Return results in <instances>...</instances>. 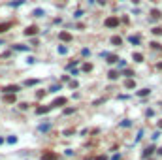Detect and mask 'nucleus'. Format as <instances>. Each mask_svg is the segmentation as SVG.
Wrapping results in <instances>:
<instances>
[{
    "instance_id": "f257e3e1",
    "label": "nucleus",
    "mask_w": 162,
    "mask_h": 160,
    "mask_svg": "<svg viewBox=\"0 0 162 160\" xmlns=\"http://www.w3.org/2000/svg\"><path fill=\"white\" fill-rule=\"evenodd\" d=\"M2 90H4V94H15L17 90H21V87L19 85H6Z\"/></svg>"
},
{
    "instance_id": "f03ea898",
    "label": "nucleus",
    "mask_w": 162,
    "mask_h": 160,
    "mask_svg": "<svg viewBox=\"0 0 162 160\" xmlns=\"http://www.w3.org/2000/svg\"><path fill=\"white\" fill-rule=\"evenodd\" d=\"M106 27H108V28H115V27H117V25H119V19L117 17H108V19H106Z\"/></svg>"
},
{
    "instance_id": "7ed1b4c3",
    "label": "nucleus",
    "mask_w": 162,
    "mask_h": 160,
    "mask_svg": "<svg viewBox=\"0 0 162 160\" xmlns=\"http://www.w3.org/2000/svg\"><path fill=\"white\" fill-rule=\"evenodd\" d=\"M64 104H66V98L60 96V98H55V100H53L49 106H51V107H59V106H64Z\"/></svg>"
},
{
    "instance_id": "20e7f679",
    "label": "nucleus",
    "mask_w": 162,
    "mask_h": 160,
    "mask_svg": "<svg viewBox=\"0 0 162 160\" xmlns=\"http://www.w3.org/2000/svg\"><path fill=\"white\" fill-rule=\"evenodd\" d=\"M42 160H59V154L57 153H43Z\"/></svg>"
},
{
    "instance_id": "39448f33",
    "label": "nucleus",
    "mask_w": 162,
    "mask_h": 160,
    "mask_svg": "<svg viewBox=\"0 0 162 160\" xmlns=\"http://www.w3.org/2000/svg\"><path fill=\"white\" fill-rule=\"evenodd\" d=\"M47 111H51V106H40V107H36V115H43V113H47Z\"/></svg>"
},
{
    "instance_id": "423d86ee",
    "label": "nucleus",
    "mask_w": 162,
    "mask_h": 160,
    "mask_svg": "<svg viewBox=\"0 0 162 160\" xmlns=\"http://www.w3.org/2000/svg\"><path fill=\"white\" fill-rule=\"evenodd\" d=\"M36 32H38V27H34V25H30V27L25 30V34H27V36H34Z\"/></svg>"
},
{
    "instance_id": "0eeeda50",
    "label": "nucleus",
    "mask_w": 162,
    "mask_h": 160,
    "mask_svg": "<svg viewBox=\"0 0 162 160\" xmlns=\"http://www.w3.org/2000/svg\"><path fill=\"white\" fill-rule=\"evenodd\" d=\"M59 38L62 40V42H70V40H72V34H70V32H60Z\"/></svg>"
},
{
    "instance_id": "6e6552de",
    "label": "nucleus",
    "mask_w": 162,
    "mask_h": 160,
    "mask_svg": "<svg viewBox=\"0 0 162 160\" xmlns=\"http://www.w3.org/2000/svg\"><path fill=\"white\" fill-rule=\"evenodd\" d=\"M12 28V23H0V34L2 32H6V30Z\"/></svg>"
},
{
    "instance_id": "1a4fd4ad",
    "label": "nucleus",
    "mask_w": 162,
    "mask_h": 160,
    "mask_svg": "<svg viewBox=\"0 0 162 160\" xmlns=\"http://www.w3.org/2000/svg\"><path fill=\"white\" fill-rule=\"evenodd\" d=\"M124 87H126V89H134V87H136V81H134V79H126V81H124Z\"/></svg>"
},
{
    "instance_id": "9d476101",
    "label": "nucleus",
    "mask_w": 162,
    "mask_h": 160,
    "mask_svg": "<svg viewBox=\"0 0 162 160\" xmlns=\"http://www.w3.org/2000/svg\"><path fill=\"white\" fill-rule=\"evenodd\" d=\"M153 151H155V147H147V149H145V153L141 154V156H143V158H149L151 154H153Z\"/></svg>"
},
{
    "instance_id": "9b49d317",
    "label": "nucleus",
    "mask_w": 162,
    "mask_h": 160,
    "mask_svg": "<svg viewBox=\"0 0 162 160\" xmlns=\"http://www.w3.org/2000/svg\"><path fill=\"white\" fill-rule=\"evenodd\" d=\"M4 100H6L8 104H13V102H15V94H4Z\"/></svg>"
},
{
    "instance_id": "f8f14e48",
    "label": "nucleus",
    "mask_w": 162,
    "mask_h": 160,
    "mask_svg": "<svg viewBox=\"0 0 162 160\" xmlns=\"http://www.w3.org/2000/svg\"><path fill=\"white\" fill-rule=\"evenodd\" d=\"M111 43H113V45H121V43H123L121 36H113V38H111Z\"/></svg>"
},
{
    "instance_id": "ddd939ff",
    "label": "nucleus",
    "mask_w": 162,
    "mask_h": 160,
    "mask_svg": "<svg viewBox=\"0 0 162 160\" xmlns=\"http://www.w3.org/2000/svg\"><path fill=\"white\" fill-rule=\"evenodd\" d=\"M81 70H83V72H90V70H93V64H90V62H85L83 66H81Z\"/></svg>"
},
{
    "instance_id": "4468645a",
    "label": "nucleus",
    "mask_w": 162,
    "mask_h": 160,
    "mask_svg": "<svg viewBox=\"0 0 162 160\" xmlns=\"http://www.w3.org/2000/svg\"><path fill=\"white\" fill-rule=\"evenodd\" d=\"M117 60H119V56H117V55H109V56H108V62H109V64L117 62Z\"/></svg>"
},
{
    "instance_id": "2eb2a0df",
    "label": "nucleus",
    "mask_w": 162,
    "mask_h": 160,
    "mask_svg": "<svg viewBox=\"0 0 162 160\" xmlns=\"http://www.w3.org/2000/svg\"><path fill=\"white\" fill-rule=\"evenodd\" d=\"M132 59L136 60V62H141V60H143V55H140V53H134V55H132Z\"/></svg>"
},
{
    "instance_id": "dca6fc26",
    "label": "nucleus",
    "mask_w": 162,
    "mask_h": 160,
    "mask_svg": "<svg viewBox=\"0 0 162 160\" xmlns=\"http://www.w3.org/2000/svg\"><path fill=\"white\" fill-rule=\"evenodd\" d=\"M160 12H158V9H153V12H151V17H153V19H160Z\"/></svg>"
},
{
    "instance_id": "f3484780",
    "label": "nucleus",
    "mask_w": 162,
    "mask_h": 160,
    "mask_svg": "<svg viewBox=\"0 0 162 160\" xmlns=\"http://www.w3.org/2000/svg\"><path fill=\"white\" fill-rule=\"evenodd\" d=\"M36 83H38V79H27V81H25V85H28V87H32Z\"/></svg>"
},
{
    "instance_id": "a211bd4d",
    "label": "nucleus",
    "mask_w": 162,
    "mask_h": 160,
    "mask_svg": "<svg viewBox=\"0 0 162 160\" xmlns=\"http://www.w3.org/2000/svg\"><path fill=\"white\" fill-rule=\"evenodd\" d=\"M13 49H15V51H28V47H27V45H15Z\"/></svg>"
},
{
    "instance_id": "6ab92c4d",
    "label": "nucleus",
    "mask_w": 162,
    "mask_h": 160,
    "mask_svg": "<svg viewBox=\"0 0 162 160\" xmlns=\"http://www.w3.org/2000/svg\"><path fill=\"white\" fill-rule=\"evenodd\" d=\"M149 94V89H141V90H138V96H147Z\"/></svg>"
},
{
    "instance_id": "aec40b11",
    "label": "nucleus",
    "mask_w": 162,
    "mask_h": 160,
    "mask_svg": "<svg viewBox=\"0 0 162 160\" xmlns=\"http://www.w3.org/2000/svg\"><path fill=\"white\" fill-rule=\"evenodd\" d=\"M149 45H151V47H153V49H162V45H160L158 42H151Z\"/></svg>"
},
{
    "instance_id": "412c9836",
    "label": "nucleus",
    "mask_w": 162,
    "mask_h": 160,
    "mask_svg": "<svg viewBox=\"0 0 162 160\" xmlns=\"http://www.w3.org/2000/svg\"><path fill=\"white\" fill-rule=\"evenodd\" d=\"M151 32H153L155 36H162V28H158V27H156V28H153V30H151Z\"/></svg>"
},
{
    "instance_id": "4be33fe9",
    "label": "nucleus",
    "mask_w": 162,
    "mask_h": 160,
    "mask_svg": "<svg viewBox=\"0 0 162 160\" xmlns=\"http://www.w3.org/2000/svg\"><path fill=\"white\" fill-rule=\"evenodd\" d=\"M108 77H109V79H117V77H119V74H117V72H109V74H108Z\"/></svg>"
},
{
    "instance_id": "5701e85b",
    "label": "nucleus",
    "mask_w": 162,
    "mask_h": 160,
    "mask_svg": "<svg viewBox=\"0 0 162 160\" xmlns=\"http://www.w3.org/2000/svg\"><path fill=\"white\" fill-rule=\"evenodd\" d=\"M74 111H75V107H68V109H64V115H72Z\"/></svg>"
},
{
    "instance_id": "b1692460",
    "label": "nucleus",
    "mask_w": 162,
    "mask_h": 160,
    "mask_svg": "<svg viewBox=\"0 0 162 160\" xmlns=\"http://www.w3.org/2000/svg\"><path fill=\"white\" fill-rule=\"evenodd\" d=\"M34 15H36V17H42V15H43V9H34Z\"/></svg>"
},
{
    "instance_id": "393cba45",
    "label": "nucleus",
    "mask_w": 162,
    "mask_h": 160,
    "mask_svg": "<svg viewBox=\"0 0 162 160\" xmlns=\"http://www.w3.org/2000/svg\"><path fill=\"white\" fill-rule=\"evenodd\" d=\"M66 51H68V49L64 47V45H60V47H59V53H60V55H64V53H66Z\"/></svg>"
},
{
    "instance_id": "a878e982",
    "label": "nucleus",
    "mask_w": 162,
    "mask_h": 160,
    "mask_svg": "<svg viewBox=\"0 0 162 160\" xmlns=\"http://www.w3.org/2000/svg\"><path fill=\"white\" fill-rule=\"evenodd\" d=\"M15 141H17V138H15V136H9L8 138V143H15Z\"/></svg>"
},
{
    "instance_id": "bb28decb",
    "label": "nucleus",
    "mask_w": 162,
    "mask_h": 160,
    "mask_svg": "<svg viewBox=\"0 0 162 160\" xmlns=\"http://www.w3.org/2000/svg\"><path fill=\"white\" fill-rule=\"evenodd\" d=\"M23 2H25V0H15V2H12V6H21Z\"/></svg>"
},
{
    "instance_id": "cd10ccee",
    "label": "nucleus",
    "mask_w": 162,
    "mask_h": 160,
    "mask_svg": "<svg viewBox=\"0 0 162 160\" xmlns=\"http://www.w3.org/2000/svg\"><path fill=\"white\" fill-rule=\"evenodd\" d=\"M130 125H132V122H130V121H123V122H121V126H126V128H128Z\"/></svg>"
},
{
    "instance_id": "c85d7f7f",
    "label": "nucleus",
    "mask_w": 162,
    "mask_h": 160,
    "mask_svg": "<svg viewBox=\"0 0 162 160\" xmlns=\"http://www.w3.org/2000/svg\"><path fill=\"white\" fill-rule=\"evenodd\" d=\"M130 42H132V43H136V45H138V43H140V40H138V38H136V36H132V38H130Z\"/></svg>"
},
{
    "instance_id": "c756f323",
    "label": "nucleus",
    "mask_w": 162,
    "mask_h": 160,
    "mask_svg": "<svg viewBox=\"0 0 162 160\" xmlns=\"http://www.w3.org/2000/svg\"><path fill=\"white\" fill-rule=\"evenodd\" d=\"M124 75L130 77V75H134V72H132V70H124Z\"/></svg>"
},
{
    "instance_id": "7c9ffc66",
    "label": "nucleus",
    "mask_w": 162,
    "mask_h": 160,
    "mask_svg": "<svg viewBox=\"0 0 162 160\" xmlns=\"http://www.w3.org/2000/svg\"><path fill=\"white\" fill-rule=\"evenodd\" d=\"M70 87H72V89H77V81H70Z\"/></svg>"
},
{
    "instance_id": "2f4dec72",
    "label": "nucleus",
    "mask_w": 162,
    "mask_h": 160,
    "mask_svg": "<svg viewBox=\"0 0 162 160\" xmlns=\"http://www.w3.org/2000/svg\"><path fill=\"white\" fill-rule=\"evenodd\" d=\"M36 96H38V98H43V96H45V90H40Z\"/></svg>"
},
{
    "instance_id": "473e14b6",
    "label": "nucleus",
    "mask_w": 162,
    "mask_h": 160,
    "mask_svg": "<svg viewBox=\"0 0 162 160\" xmlns=\"http://www.w3.org/2000/svg\"><path fill=\"white\" fill-rule=\"evenodd\" d=\"M94 160H108V158H106V156H104V154H100V156H96Z\"/></svg>"
},
{
    "instance_id": "72a5a7b5",
    "label": "nucleus",
    "mask_w": 162,
    "mask_h": 160,
    "mask_svg": "<svg viewBox=\"0 0 162 160\" xmlns=\"http://www.w3.org/2000/svg\"><path fill=\"white\" fill-rule=\"evenodd\" d=\"M111 160H121V156H119V154H115V156L111 158Z\"/></svg>"
},
{
    "instance_id": "f704fd0d",
    "label": "nucleus",
    "mask_w": 162,
    "mask_h": 160,
    "mask_svg": "<svg viewBox=\"0 0 162 160\" xmlns=\"http://www.w3.org/2000/svg\"><path fill=\"white\" fill-rule=\"evenodd\" d=\"M156 70H162V62H158V64H156Z\"/></svg>"
},
{
    "instance_id": "c9c22d12",
    "label": "nucleus",
    "mask_w": 162,
    "mask_h": 160,
    "mask_svg": "<svg viewBox=\"0 0 162 160\" xmlns=\"http://www.w3.org/2000/svg\"><path fill=\"white\" fill-rule=\"evenodd\" d=\"M156 125H158V128H162V121H158V122H156Z\"/></svg>"
},
{
    "instance_id": "e433bc0d",
    "label": "nucleus",
    "mask_w": 162,
    "mask_h": 160,
    "mask_svg": "<svg viewBox=\"0 0 162 160\" xmlns=\"http://www.w3.org/2000/svg\"><path fill=\"white\" fill-rule=\"evenodd\" d=\"M132 2H134V4H140V2H141V0H132Z\"/></svg>"
},
{
    "instance_id": "4c0bfd02",
    "label": "nucleus",
    "mask_w": 162,
    "mask_h": 160,
    "mask_svg": "<svg viewBox=\"0 0 162 160\" xmlns=\"http://www.w3.org/2000/svg\"><path fill=\"white\" fill-rule=\"evenodd\" d=\"M98 2H100V4H102V6H104V4H106V0H98Z\"/></svg>"
},
{
    "instance_id": "58836bf2",
    "label": "nucleus",
    "mask_w": 162,
    "mask_h": 160,
    "mask_svg": "<svg viewBox=\"0 0 162 160\" xmlns=\"http://www.w3.org/2000/svg\"><path fill=\"white\" fill-rule=\"evenodd\" d=\"M2 143H4V138H0V145H2Z\"/></svg>"
},
{
    "instance_id": "ea45409f",
    "label": "nucleus",
    "mask_w": 162,
    "mask_h": 160,
    "mask_svg": "<svg viewBox=\"0 0 162 160\" xmlns=\"http://www.w3.org/2000/svg\"><path fill=\"white\" fill-rule=\"evenodd\" d=\"M158 153H160V154H162V149H160V151H158Z\"/></svg>"
}]
</instances>
